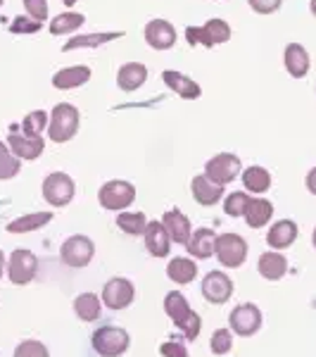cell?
I'll return each mask as SVG.
<instances>
[{
  "instance_id": "31",
  "label": "cell",
  "mask_w": 316,
  "mask_h": 357,
  "mask_svg": "<svg viewBox=\"0 0 316 357\" xmlns=\"http://www.w3.org/2000/svg\"><path fill=\"white\" fill-rule=\"evenodd\" d=\"M243 186L250 193H267L271 188V174L264 167H248L243 172Z\"/></svg>"
},
{
  "instance_id": "39",
  "label": "cell",
  "mask_w": 316,
  "mask_h": 357,
  "mask_svg": "<svg viewBox=\"0 0 316 357\" xmlns=\"http://www.w3.org/2000/svg\"><path fill=\"white\" fill-rule=\"evenodd\" d=\"M10 31L13 33H38L41 31V22L31 20V17H17L10 24Z\"/></svg>"
},
{
  "instance_id": "36",
  "label": "cell",
  "mask_w": 316,
  "mask_h": 357,
  "mask_svg": "<svg viewBox=\"0 0 316 357\" xmlns=\"http://www.w3.org/2000/svg\"><path fill=\"white\" fill-rule=\"evenodd\" d=\"M248 203H250V195L248 193H245V191H233L231 195H226L223 210H226L228 217H243Z\"/></svg>"
},
{
  "instance_id": "29",
  "label": "cell",
  "mask_w": 316,
  "mask_h": 357,
  "mask_svg": "<svg viewBox=\"0 0 316 357\" xmlns=\"http://www.w3.org/2000/svg\"><path fill=\"white\" fill-rule=\"evenodd\" d=\"M53 220V212H33V215H24V217H17L8 224V231L10 234H29V231H36V229H43L45 224Z\"/></svg>"
},
{
  "instance_id": "13",
  "label": "cell",
  "mask_w": 316,
  "mask_h": 357,
  "mask_svg": "<svg viewBox=\"0 0 316 357\" xmlns=\"http://www.w3.org/2000/svg\"><path fill=\"white\" fill-rule=\"evenodd\" d=\"M203 296L207 303L212 305H223L228 301V298L233 296V281L228 274L219 272V269H214V272L205 274L203 279Z\"/></svg>"
},
{
  "instance_id": "43",
  "label": "cell",
  "mask_w": 316,
  "mask_h": 357,
  "mask_svg": "<svg viewBox=\"0 0 316 357\" xmlns=\"http://www.w3.org/2000/svg\"><path fill=\"white\" fill-rule=\"evenodd\" d=\"M304 183H307V191L316 195V167H314V169H309V174H307V178H304Z\"/></svg>"
},
{
  "instance_id": "28",
  "label": "cell",
  "mask_w": 316,
  "mask_h": 357,
  "mask_svg": "<svg viewBox=\"0 0 316 357\" xmlns=\"http://www.w3.org/2000/svg\"><path fill=\"white\" fill-rule=\"evenodd\" d=\"M166 276L179 286L191 284L195 276H198V264L193 260H188V257H174V260L169 262V267H166Z\"/></svg>"
},
{
  "instance_id": "48",
  "label": "cell",
  "mask_w": 316,
  "mask_h": 357,
  "mask_svg": "<svg viewBox=\"0 0 316 357\" xmlns=\"http://www.w3.org/2000/svg\"><path fill=\"white\" fill-rule=\"evenodd\" d=\"M0 5H3V0H0Z\"/></svg>"
},
{
  "instance_id": "24",
  "label": "cell",
  "mask_w": 316,
  "mask_h": 357,
  "mask_svg": "<svg viewBox=\"0 0 316 357\" xmlns=\"http://www.w3.org/2000/svg\"><path fill=\"white\" fill-rule=\"evenodd\" d=\"M145 79H148V67L143 65V62H126L117 74L119 89L126 91V93L141 89V86L145 84Z\"/></svg>"
},
{
  "instance_id": "25",
  "label": "cell",
  "mask_w": 316,
  "mask_h": 357,
  "mask_svg": "<svg viewBox=\"0 0 316 357\" xmlns=\"http://www.w3.org/2000/svg\"><path fill=\"white\" fill-rule=\"evenodd\" d=\"M90 79V69L84 65H74V67H65L53 77V86L60 91H69V89H79V86L88 84Z\"/></svg>"
},
{
  "instance_id": "3",
  "label": "cell",
  "mask_w": 316,
  "mask_h": 357,
  "mask_svg": "<svg viewBox=\"0 0 316 357\" xmlns=\"http://www.w3.org/2000/svg\"><path fill=\"white\" fill-rule=\"evenodd\" d=\"M93 350L100 357H122L131 345V336L129 331H124L122 326H100L97 331H93Z\"/></svg>"
},
{
  "instance_id": "35",
  "label": "cell",
  "mask_w": 316,
  "mask_h": 357,
  "mask_svg": "<svg viewBox=\"0 0 316 357\" xmlns=\"http://www.w3.org/2000/svg\"><path fill=\"white\" fill-rule=\"evenodd\" d=\"M48 122H50V117L43 110L29 112L24 117V122H22V131L29 136H41V131L48 129Z\"/></svg>"
},
{
  "instance_id": "46",
  "label": "cell",
  "mask_w": 316,
  "mask_h": 357,
  "mask_svg": "<svg viewBox=\"0 0 316 357\" xmlns=\"http://www.w3.org/2000/svg\"><path fill=\"white\" fill-rule=\"evenodd\" d=\"M309 8H312V15L316 17V0H312V3H309Z\"/></svg>"
},
{
  "instance_id": "17",
  "label": "cell",
  "mask_w": 316,
  "mask_h": 357,
  "mask_svg": "<svg viewBox=\"0 0 316 357\" xmlns=\"http://www.w3.org/2000/svg\"><path fill=\"white\" fill-rule=\"evenodd\" d=\"M283 62H285V69H288V74L292 79H304L309 74V67H312L309 53L304 50V45H300V43L285 45Z\"/></svg>"
},
{
  "instance_id": "11",
  "label": "cell",
  "mask_w": 316,
  "mask_h": 357,
  "mask_svg": "<svg viewBox=\"0 0 316 357\" xmlns=\"http://www.w3.org/2000/svg\"><path fill=\"white\" fill-rule=\"evenodd\" d=\"M36 272H38V260L31 250H26V248L13 250V255L8 260V274L15 286H26L36 276Z\"/></svg>"
},
{
  "instance_id": "34",
  "label": "cell",
  "mask_w": 316,
  "mask_h": 357,
  "mask_svg": "<svg viewBox=\"0 0 316 357\" xmlns=\"http://www.w3.org/2000/svg\"><path fill=\"white\" fill-rule=\"evenodd\" d=\"M19 169H22L19 158L13 155V151L0 141V181H8V178L17 176L19 174Z\"/></svg>"
},
{
  "instance_id": "40",
  "label": "cell",
  "mask_w": 316,
  "mask_h": 357,
  "mask_svg": "<svg viewBox=\"0 0 316 357\" xmlns=\"http://www.w3.org/2000/svg\"><path fill=\"white\" fill-rule=\"evenodd\" d=\"M26 15L36 22L48 20V0H24Z\"/></svg>"
},
{
  "instance_id": "47",
  "label": "cell",
  "mask_w": 316,
  "mask_h": 357,
  "mask_svg": "<svg viewBox=\"0 0 316 357\" xmlns=\"http://www.w3.org/2000/svg\"><path fill=\"white\" fill-rule=\"evenodd\" d=\"M312 243H314V248H316V229H314V234H312Z\"/></svg>"
},
{
  "instance_id": "33",
  "label": "cell",
  "mask_w": 316,
  "mask_h": 357,
  "mask_svg": "<svg viewBox=\"0 0 316 357\" xmlns=\"http://www.w3.org/2000/svg\"><path fill=\"white\" fill-rule=\"evenodd\" d=\"M117 227L129 236H143L148 229V220L143 212H119Z\"/></svg>"
},
{
  "instance_id": "42",
  "label": "cell",
  "mask_w": 316,
  "mask_h": 357,
  "mask_svg": "<svg viewBox=\"0 0 316 357\" xmlns=\"http://www.w3.org/2000/svg\"><path fill=\"white\" fill-rule=\"evenodd\" d=\"M159 353H162V357H188V350L186 345L179 343V341H166L159 345Z\"/></svg>"
},
{
  "instance_id": "19",
  "label": "cell",
  "mask_w": 316,
  "mask_h": 357,
  "mask_svg": "<svg viewBox=\"0 0 316 357\" xmlns=\"http://www.w3.org/2000/svg\"><path fill=\"white\" fill-rule=\"evenodd\" d=\"M297 224L292 220H281L276 222L267 234V243L274 248V250H285L297 241Z\"/></svg>"
},
{
  "instance_id": "16",
  "label": "cell",
  "mask_w": 316,
  "mask_h": 357,
  "mask_svg": "<svg viewBox=\"0 0 316 357\" xmlns=\"http://www.w3.org/2000/svg\"><path fill=\"white\" fill-rule=\"evenodd\" d=\"M162 224H164L166 234H169L171 243L186 245V243H188V238L193 236L191 220H188V217L183 215L179 207H171V210H166L164 215H162Z\"/></svg>"
},
{
  "instance_id": "44",
  "label": "cell",
  "mask_w": 316,
  "mask_h": 357,
  "mask_svg": "<svg viewBox=\"0 0 316 357\" xmlns=\"http://www.w3.org/2000/svg\"><path fill=\"white\" fill-rule=\"evenodd\" d=\"M3 274H5V255H3V250H0V279H3Z\"/></svg>"
},
{
  "instance_id": "15",
  "label": "cell",
  "mask_w": 316,
  "mask_h": 357,
  "mask_svg": "<svg viewBox=\"0 0 316 357\" xmlns=\"http://www.w3.org/2000/svg\"><path fill=\"white\" fill-rule=\"evenodd\" d=\"M8 148L19 160H36V158H41L43 151H45V141L41 136H29V134H24V131H22V134L10 131Z\"/></svg>"
},
{
  "instance_id": "5",
  "label": "cell",
  "mask_w": 316,
  "mask_h": 357,
  "mask_svg": "<svg viewBox=\"0 0 316 357\" xmlns=\"http://www.w3.org/2000/svg\"><path fill=\"white\" fill-rule=\"evenodd\" d=\"M231 38V26L223 20H210L203 26H188L186 29V41L188 45H205V48H214L219 43H226Z\"/></svg>"
},
{
  "instance_id": "20",
  "label": "cell",
  "mask_w": 316,
  "mask_h": 357,
  "mask_svg": "<svg viewBox=\"0 0 316 357\" xmlns=\"http://www.w3.org/2000/svg\"><path fill=\"white\" fill-rule=\"evenodd\" d=\"M188 255L198 257V260H207V257L214 255V248H216V234L212 229H198L193 231V236L188 238Z\"/></svg>"
},
{
  "instance_id": "30",
  "label": "cell",
  "mask_w": 316,
  "mask_h": 357,
  "mask_svg": "<svg viewBox=\"0 0 316 357\" xmlns=\"http://www.w3.org/2000/svg\"><path fill=\"white\" fill-rule=\"evenodd\" d=\"M74 312L84 321H95V319H100V314H102V301L95 293H81V296L74 301Z\"/></svg>"
},
{
  "instance_id": "8",
  "label": "cell",
  "mask_w": 316,
  "mask_h": 357,
  "mask_svg": "<svg viewBox=\"0 0 316 357\" xmlns=\"http://www.w3.org/2000/svg\"><path fill=\"white\" fill-rule=\"evenodd\" d=\"M77 186H74V178L65 174V172H53V174L45 176L43 181V198L48 200V205L53 207H65L74 200Z\"/></svg>"
},
{
  "instance_id": "12",
  "label": "cell",
  "mask_w": 316,
  "mask_h": 357,
  "mask_svg": "<svg viewBox=\"0 0 316 357\" xmlns=\"http://www.w3.org/2000/svg\"><path fill=\"white\" fill-rule=\"evenodd\" d=\"M136 298V289L134 284H131L129 279H122V276H114L105 284V289H102V305L110 310H126L131 303H134Z\"/></svg>"
},
{
  "instance_id": "26",
  "label": "cell",
  "mask_w": 316,
  "mask_h": 357,
  "mask_svg": "<svg viewBox=\"0 0 316 357\" xmlns=\"http://www.w3.org/2000/svg\"><path fill=\"white\" fill-rule=\"evenodd\" d=\"M122 31H102V33H81V36H72L69 41L62 45V53H69V50L77 48H97V45H105L114 41V38H122Z\"/></svg>"
},
{
  "instance_id": "6",
  "label": "cell",
  "mask_w": 316,
  "mask_h": 357,
  "mask_svg": "<svg viewBox=\"0 0 316 357\" xmlns=\"http://www.w3.org/2000/svg\"><path fill=\"white\" fill-rule=\"evenodd\" d=\"M214 255L226 269H238L240 264L248 260V243L238 234H223L216 236Z\"/></svg>"
},
{
  "instance_id": "38",
  "label": "cell",
  "mask_w": 316,
  "mask_h": 357,
  "mask_svg": "<svg viewBox=\"0 0 316 357\" xmlns=\"http://www.w3.org/2000/svg\"><path fill=\"white\" fill-rule=\"evenodd\" d=\"M15 357H50L41 341H22L17 345Z\"/></svg>"
},
{
  "instance_id": "45",
  "label": "cell",
  "mask_w": 316,
  "mask_h": 357,
  "mask_svg": "<svg viewBox=\"0 0 316 357\" xmlns=\"http://www.w3.org/2000/svg\"><path fill=\"white\" fill-rule=\"evenodd\" d=\"M62 3H65V5H67V8H74V5H77V3H79V0H62Z\"/></svg>"
},
{
  "instance_id": "9",
  "label": "cell",
  "mask_w": 316,
  "mask_h": 357,
  "mask_svg": "<svg viewBox=\"0 0 316 357\" xmlns=\"http://www.w3.org/2000/svg\"><path fill=\"white\" fill-rule=\"evenodd\" d=\"M240 169H243V165H240L238 155L219 153L207 162L205 176L210 178L212 183H216V186H226V183H231L233 178L240 174Z\"/></svg>"
},
{
  "instance_id": "22",
  "label": "cell",
  "mask_w": 316,
  "mask_h": 357,
  "mask_svg": "<svg viewBox=\"0 0 316 357\" xmlns=\"http://www.w3.org/2000/svg\"><path fill=\"white\" fill-rule=\"evenodd\" d=\"M162 82L166 84V89H171L181 98H188V100H195V98H200V93H203V91H200V84H195L191 77H186V74L171 72V69L162 72Z\"/></svg>"
},
{
  "instance_id": "32",
  "label": "cell",
  "mask_w": 316,
  "mask_h": 357,
  "mask_svg": "<svg viewBox=\"0 0 316 357\" xmlns=\"http://www.w3.org/2000/svg\"><path fill=\"white\" fill-rule=\"evenodd\" d=\"M86 17L81 13H62L50 22V33L53 36H65V33L77 31L79 26H84Z\"/></svg>"
},
{
  "instance_id": "23",
  "label": "cell",
  "mask_w": 316,
  "mask_h": 357,
  "mask_svg": "<svg viewBox=\"0 0 316 357\" xmlns=\"http://www.w3.org/2000/svg\"><path fill=\"white\" fill-rule=\"evenodd\" d=\"M191 191H193V198L198 200L200 205H207V207L216 205L223 198V186H216V183H212L205 174H200V176L193 178Z\"/></svg>"
},
{
  "instance_id": "41",
  "label": "cell",
  "mask_w": 316,
  "mask_h": 357,
  "mask_svg": "<svg viewBox=\"0 0 316 357\" xmlns=\"http://www.w3.org/2000/svg\"><path fill=\"white\" fill-rule=\"evenodd\" d=\"M283 0H248V5L257 15H274Z\"/></svg>"
},
{
  "instance_id": "18",
  "label": "cell",
  "mask_w": 316,
  "mask_h": 357,
  "mask_svg": "<svg viewBox=\"0 0 316 357\" xmlns=\"http://www.w3.org/2000/svg\"><path fill=\"white\" fill-rule=\"evenodd\" d=\"M145 248L152 257H166L171 250V238L166 234L164 224L162 222H148V229H145Z\"/></svg>"
},
{
  "instance_id": "10",
  "label": "cell",
  "mask_w": 316,
  "mask_h": 357,
  "mask_svg": "<svg viewBox=\"0 0 316 357\" xmlns=\"http://www.w3.org/2000/svg\"><path fill=\"white\" fill-rule=\"evenodd\" d=\"M228 324H231V331L238 333V336H255L257 331L262 329V312L255 303H240L233 307L231 317H228Z\"/></svg>"
},
{
  "instance_id": "21",
  "label": "cell",
  "mask_w": 316,
  "mask_h": 357,
  "mask_svg": "<svg viewBox=\"0 0 316 357\" xmlns=\"http://www.w3.org/2000/svg\"><path fill=\"white\" fill-rule=\"evenodd\" d=\"M257 269H260V274L267 281H278V279H283L285 272H288V260H285V255H281V252L269 250V252H262L260 255Z\"/></svg>"
},
{
  "instance_id": "27",
  "label": "cell",
  "mask_w": 316,
  "mask_h": 357,
  "mask_svg": "<svg viewBox=\"0 0 316 357\" xmlns=\"http://www.w3.org/2000/svg\"><path fill=\"white\" fill-rule=\"evenodd\" d=\"M243 217L250 229H262L264 224H269V220L274 217V205L264 198H250Z\"/></svg>"
},
{
  "instance_id": "14",
  "label": "cell",
  "mask_w": 316,
  "mask_h": 357,
  "mask_svg": "<svg viewBox=\"0 0 316 357\" xmlns=\"http://www.w3.org/2000/svg\"><path fill=\"white\" fill-rule=\"evenodd\" d=\"M143 36H145V41L150 48L169 50V48H174V43H176V29L171 22H166V20H150L145 24Z\"/></svg>"
},
{
  "instance_id": "37",
  "label": "cell",
  "mask_w": 316,
  "mask_h": 357,
  "mask_svg": "<svg viewBox=\"0 0 316 357\" xmlns=\"http://www.w3.org/2000/svg\"><path fill=\"white\" fill-rule=\"evenodd\" d=\"M210 348H212V353H214V355L231 353V348H233V331L231 329H216L214 333H212Z\"/></svg>"
},
{
  "instance_id": "4",
  "label": "cell",
  "mask_w": 316,
  "mask_h": 357,
  "mask_svg": "<svg viewBox=\"0 0 316 357\" xmlns=\"http://www.w3.org/2000/svg\"><path fill=\"white\" fill-rule=\"evenodd\" d=\"M134 200H136V186L131 181H124V178H114V181L102 183V188L97 191V203L105 207V210L124 212Z\"/></svg>"
},
{
  "instance_id": "7",
  "label": "cell",
  "mask_w": 316,
  "mask_h": 357,
  "mask_svg": "<svg viewBox=\"0 0 316 357\" xmlns=\"http://www.w3.org/2000/svg\"><path fill=\"white\" fill-rule=\"evenodd\" d=\"M93 255H95L93 241H90L88 236H81V234L69 236V238L60 248L62 262H65L67 267H72V269H81V267H86V264H90Z\"/></svg>"
},
{
  "instance_id": "1",
  "label": "cell",
  "mask_w": 316,
  "mask_h": 357,
  "mask_svg": "<svg viewBox=\"0 0 316 357\" xmlns=\"http://www.w3.org/2000/svg\"><path fill=\"white\" fill-rule=\"evenodd\" d=\"M164 312L171 321H174L176 329L188 338V341H195V338L200 336V326H203V321H200L198 312H193L191 310V305H188V301L183 298V293H179V291L166 293Z\"/></svg>"
},
{
  "instance_id": "2",
  "label": "cell",
  "mask_w": 316,
  "mask_h": 357,
  "mask_svg": "<svg viewBox=\"0 0 316 357\" xmlns=\"http://www.w3.org/2000/svg\"><path fill=\"white\" fill-rule=\"evenodd\" d=\"M79 124H81V114L74 105L69 102H60L53 107L50 112V122H48V136L55 143H67L69 138L77 136Z\"/></svg>"
}]
</instances>
